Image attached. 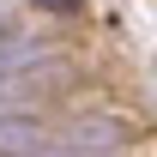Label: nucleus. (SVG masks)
<instances>
[{
  "instance_id": "5",
  "label": "nucleus",
  "mask_w": 157,
  "mask_h": 157,
  "mask_svg": "<svg viewBox=\"0 0 157 157\" xmlns=\"http://www.w3.org/2000/svg\"><path fill=\"white\" fill-rule=\"evenodd\" d=\"M0 24H6V0H0Z\"/></svg>"
},
{
  "instance_id": "1",
  "label": "nucleus",
  "mask_w": 157,
  "mask_h": 157,
  "mask_svg": "<svg viewBox=\"0 0 157 157\" xmlns=\"http://www.w3.org/2000/svg\"><path fill=\"white\" fill-rule=\"evenodd\" d=\"M48 67V42H36L30 30H0V85L36 78Z\"/></svg>"
},
{
  "instance_id": "3",
  "label": "nucleus",
  "mask_w": 157,
  "mask_h": 157,
  "mask_svg": "<svg viewBox=\"0 0 157 157\" xmlns=\"http://www.w3.org/2000/svg\"><path fill=\"white\" fill-rule=\"evenodd\" d=\"M48 139H42L36 115H0V157H36Z\"/></svg>"
},
{
  "instance_id": "2",
  "label": "nucleus",
  "mask_w": 157,
  "mask_h": 157,
  "mask_svg": "<svg viewBox=\"0 0 157 157\" xmlns=\"http://www.w3.org/2000/svg\"><path fill=\"white\" fill-rule=\"evenodd\" d=\"M60 145H73L78 157H115L121 151V121L115 115H85L60 133Z\"/></svg>"
},
{
  "instance_id": "4",
  "label": "nucleus",
  "mask_w": 157,
  "mask_h": 157,
  "mask_svg": "<svg viewBox=\"0 0 157 157\" xmlns=\"http://www.w3.org/2000/svg\"><path fill=\"white\" fill-rule=\"evenodd\" d=\"M42 6H55V12H73V6H78V0H42Z\"/></svg>"
}]
</instances>
